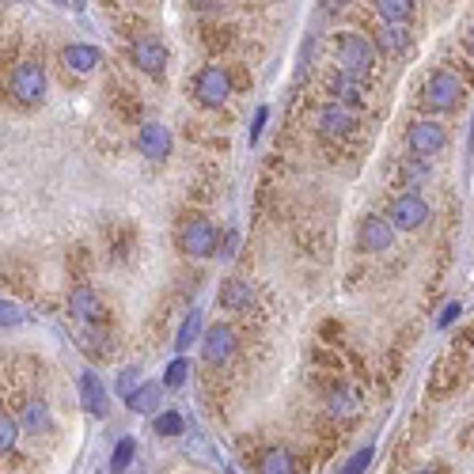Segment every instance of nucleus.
Segmentation results:
<instances>
[{"label": "nucleus", "instance_id": "obj_1", "mask_svg": "<svg viewBox=\"0 0 474 474\" xmlns=\"http://www.w3.org/2000/svg\"><path fill=\"white\" fill-rule=\"evenodd\" d=\"M463 99H467V87L452 69L429 72V77L421 80V87H418V107L433 110V114H452V110L463 107Z\"/></svg>", "mask_w": 474, "mask_h": 474}, {"label": "nucleus", "instance_id": "obj_2", "mask_svg": "<svg viewBox=\"0 0 474 474\" xmlns=\"http://www.w3.org/2000/svg\"><path fill=\"white\" fill-rule=\"evenodd\" d=\"M376 38H364V35H353V31H342L331 38V53L338 69H349L357 77H372L376 72Z\"/></svg>", "mask_w": 474, "mask_h": 474}, {"label": "nucleus", "instance_id": "obj_3", "mask_svg": "<svg viewBox=\"0 0 474 474\" xmlns=\"http://www.w3.org/2000/svg\"><path fill=\"white\" fill-rule=\"evenodd\" d=\"M179 250L183 255H190V258H213L217 250H220V228L213 225L209 217H186L183 225H179Z\"/></svg>", "mask_w": 474, "mask_h": 474}, {"label": "nucleus", "instance_id": "obj_4", "mask_svg": "<svg viewBox=\"0 0 474 474\" xmlns=\"http://www.w3.org/2000/svg\"><path fill=\"white\" fill-rule=\"evenodd\" d=\"M46 69L35 65V61H23L12 69V80H8V95L20 102V107H38L42 99H46Z\"/></svg>", "mask_w": 474, "mask_h": 474}, {"label": "nucleus", "instance_id": "obj_5", "mask_svg": "<svg viewBox=\"0 0 474 474\" xmlns=\"http://www.w3.org/2000/svg\"><path fill=\"white\" fill-rule=\"evenodd\" d=\"M315 129L323 137L331 141H349L361 133V118H357V107H349V102H327L319 114H315Z\"/></svg>", "mask_w": 474, "mask_h": 474}, {"label": "nucleus", "instance_id": "obj_6", "mask_svg": "<svg viewBox=\"0 0 474 474\" xmlns=\"http://www.w3.org/2000/svg\"><path fill=\"white\" fill-rule=\"evenodd\" d=\"M232 72L228 69H220V65H205L198 77H194V99L201 102V107H209V110H220L225 102L232 99Z\"/></svg>", "mask_w": 474, "mask_h": 474}, {"label": "nucleus", "instance_id": "obj_7", "mask_svg": "<svg viewBox=\"0 0 474 474\" xmlns=\"http://www.w3.org/2000/svg\"><path fill=\"white\" fill-rule=\"evenodd\" d=\"M388 220L398 232H418L421 225H429V201L418 190H403L398 198L388 201Z\"/></svg>", "mask_w": 474, "mask_h": 474}, {"label": "nucleus", "instance_id": "obj_8", "mask_svg": "<svg viewBox=\"0 0 474 474\" xmlns=\"http://www.w3.org/2000/svg\"><path fill=\"white\" fill-rule=\"evenodd\" d=\"M444 144H448V129H444L440 122H433V118H418V122L406 126V148L413 156L433 159V156L444 152Z\"/></svg>", "mask_w": 474, "mask_h": 474}, {"label": "nucleus", "instance_id": "obj_9", "mask_svg": "<svg viewBox=\"0 0 474 474\" xmlns=\"http://www.w3.org/2000/svg\"><path fill=\"white\" fill-rule=\"evenodd\" d=\"M240 353V334H235L228 323H217L201 334V361L209 368H225L232 364V357Z\"/></svg>", "mask_w": 474, "mask_h": 474}, {"label": "nucleus", "instance_id": "obj_10", "mask_svg": "<svg viewBox=\"0 0 474 474\" xmlns=\"http://www.w3.org/2000/svg\"><path fill=\"white\" fill-rule=\"evenodd\" d=\"M129 61L137 65V72H144V77L159 80V77L168 72V42H164V38H156V35H141V38H133V46H129Z\"/></svg>", "mask_w": 474, "mask_h": 474}, {"label": "nucleus", "instance_id": "obj_11", "mask_svg": "<svg viewBox=\"0 0 474 474\" xmlns=\"http://www.w3.org/2000/svg\"><path fill=\"white\" fill-rule=\"evenodd\" d=\"M171 148H175V137H171L168 126H159V122H144L141 126V133H137V152L148 159V164H168Z\"/></svg>", "mask_w": 474, "mask_h": 474}, {"label": "nucleus", "instance_id": "obj_12", "mask_svg": "<svg viewBox=\"0 0 474 474\" xmlns=\"http://www.w3.org/2000/svg\"><path fill=\"white\" fill-rule=\"evenodd\" d=\"M395 225L388 217H364L361 228H357V247L364 255H383V250L395 247Z\"/></svg>", "mask_w": 474, "mask_h": 474}, {"label": "nucleus", "instance_id": "obj_13", "mask_svg": "<svg viewBox=\"0 0 474 474\" xmlns=\"http://www.w3.org/2000/svg\"><path fill=\"white\" fill-rule=\"evenodd\" d=\"M217 304L225 307L228 315H250V311H255V304H258V292H255V285H250V281L228 277L225 285H220V292H217Z\"/></svg>", "mask_w": 474, "mask_h": 474}, {"label": "nucleus", "instance_id": "obj_14", "mask_svg": "<svg viewBox=\"0 0 474 474\" xmlns=\"http://www.w3.org/2000/svg\"><path fill=\"white\" fill-rule=\"evenodd\" d=\"M364 77H357V72H349V69H338V72H327V92L331 99L338 102H349V107H368L364 102Z\"/></svg>", "mask_w": 474, "mask_h": 474}, {"label": "nucleus", "instance_id": "obj_15", "mask_svg": "<svg viewBox=\"0 0 474 474\" xmlns=\"http://www.w3.org/2000/svg\"><path fill=\"white\" fill-rule=\"evenodd\" d=\"M69 315H72V323H102L107 307H102V300H99L95 289L77 285V289L69 292Z\"/></svg>", "mask_w": 474, "mask_h": 474}, {"label": "nucleus", "instance_id": "obj_16", "mask_svg": "<svg viewBox=\"0 0 474 474\" xmlns=\"http://www.w3.org/2000/svg\"><path fill=\"white\" fill-rule=\"evenodd\" d=\"M61 65L72 72V77H92V72L102 65V53L92 46V42H69L61 50Z\"/></svg>", "mask_w": 474, "mask_h": 474}, {"label": "nucleus", "instance_id": "obj_17", "mask_svg": "<svg viewBox=\"0 0 474 474\" xmlns=\"http://www.w3.org/2000/svg\"><path fill=\"white\" fill-rule=\"evenodd\" d=\"M376 46L388 50L391 57H406L413 50V35L406 31V23H383L376 27Z\"/></svg>", "mask_w": 474, "mask_h": 474}, {"label": "nucleus", "instance_id": "obj_18", "mask_svg": "<svg viewBox=\"0 0 474 474\" xmlns=\"http://www.w3.org/2000/svg\"><path fill=\"white\" fill-rule=\"evenodd\" d=\"M327 413L334 421H353L361 413V398L353 395V388H346V383H334L327 391Z\"/></svg>", "mask_w": 474, "mask_h": 474}, {"label": "nucleus", "instance_id": "obj_19", "mask_svg": "<svg viewBox=\"0 0 474 474\" xmlns=\"http://www.w3.org/2000/svg\"><path fill=\"white\" fill-rule=\"evenodd\" d=\"M80 403L87 413L107 418V388H102V380L95 372H80Z\"/></svg>", "mask_w": 474, "mask_h": 474}, {"label": "nucleus", "instance_id": "obj_20", "mask_svg": "<svg viewBox=\"0 0 474 474\" xmlns=\"http://www.w3.org/2000/svg\"><path fill=\"white\" fill-rule=\"evenodd\" d=\"M262 474H292V470H300L296 467V455L289 448H281V444H274V448H266L258 455V463H255Z\"/></svg>", "mask_w": 474, "mask_h": 474}, {"label": "nucleus", "instance_id": "obj_21", "mask_svg": "<svg viewBox=\"0 0 474 474\" xmlns=\"http://www.w3.org/2000/svg\"><path fill=\"white\" fill-rule=\"evenodd\" d=\"M23 425L31 429L35 437H50L53 433V413L46 403H27L23 406Z\"/></svg>", "mask_w": 474, "mask_h": 474}, {"label": "nucleus", "instance_id": "obj_22", "mask_svg": "<svg viewBox=\"0 0 474 474\" xmlns=\"http://www.w3.org/2000/svg\"><path fill=\"white\" fill-rule=\"evenodd\" d=\"M164 388H168V383H141V388L126 398L129 410H137V413H152V410H159V395H164Z\"/></svg>", "mask_w": 474, "mask_h": 474}, {"label": "nucleus", "instance_id": "obj_23", "mask_svg": "<svg viewBox=\"0 0 474 474\" xmlns=\"http://www.w3.org/2000/svg\"><path fill=\"white\" fill-rule=\"evenodd\" d=\"M376 4V16L383 20V23H410L413 20V0H372Z\"/></svg>", "mask_w": 474, "mask_h": 474}, {"label": "nucleus", "instance_id": "obj_24", "mask_svg": "<svg viewBox=\"0 0 474 474\" xmlns=\"http://www.w3.org/2000/svg\"><path fill=\"white\" fill-rule=\"evenodd\" d=\"M201 311H190V315L183 319V327H179V334H175V349L179 353H186L190 346H198L201 342Z\"/></svg>", "mask_w": 474, "mask_h": 474}, {"label": "nucleus", "instance_id": "obj_25", "mask_svg": "<svg viewBox=\"0 0 474 474\" xmlns=\"http://www.w3.org/2000/svg\"><path fill=\"white\" fill-rule=\"evenodd\" d=\"M156 437H183V413H175V410H164V413H156Z\"/></svg>", "mask_w": 474, "mask_h": 474}, {"label": "nucleus", "instance_id": "obj_26", "mask_svg": "<svg viewBox=\"0 0 474 474\" xmlns=\"http://www.w3.org/2000/svg\"><path fill=\"white\" fill-rule=\"evenodd\" d=\"M133 455H137V444H133V437H122V440H118V448H114V455H110V470H129Z\"/></svg>", "mask_w": 474, "mask_h": 474}, {"label": "nucleus", "instance_id": "obj_27", "mask_svg": "<svg viewBox=\"0 0 474 474\" xmlns=\"http://www.w3.org/2000/svg\"><path fill=\"white\" fill-rule=\"evenodd\" d=\"M20 444V421L12 418V413H4V418H0V452H12Z\"/></svg>", "mask_w": 474, "mask_h": 474}, {"label": "nucleus", "instance_id": "obj_28", "mask_svg": "<svg viewBox=\"0 0 474 474\" xmlns=\"http://www.w3.org/2000/svg\"><path fill=\"white\" fill-rule=\"evenodd\" d=\"M186 376H190V364H186V357H175V361L168 364V372H164V383H168V388H183V383H186Z\"/></svg>", "mask_w": 474, "mask_h": 474}, {"label": "nucleus", "instance_id": "obj_29", "mask_svg": "<svg viewBox=\"0 0 474 474\" xmlns=\"http://www.w3.org/2000/svg\"><path fill=\"white\" fill-rule=\"evenodd\" d=\"M137 376H141L137 368H126V372L118 376V395H122V398H129L133 391H137V388H141V383H137Z\"/></svg>", "mask_w": 474, "mask_h": 474}, {"label": "nucleus", "instance_id": "obj_30", "mask_svg": "<svg viewBox=\"0 0 474 474\" xmlns=\"http://www.w3.org/2000/svg\"><path fill=\"white\" fill-rule=\"evenodd\" d=\"M23 315H20V304H12V300H4L0 304V323H4V327H16Z\"/></svg>", "mask_w": 474, "mask_h": 474}, {"label": "nucleus", "instance_id": "obj_31", "mask_svg": "<svg viewBox=\"0 0 474 474\" xmlns=\"http://www.w3.org/2000/svg\"><path fill=\"white\" fill-rule=\"evenodd\" d=\"M368 463H372V448H364V452H357V455H353L349 463H346V470H349V474H357V470H364Z\"/></svg>", "mask_w": 474, "mask_h": 474}, {"label": "nucleus", "instance_id": "obj_32", "mask_svg": "<svg viewBox=\"0 0 474 474\" xmlns=\"http://www.w3.org/2000/svg\"><path fill=\"white\" fill-rule=\"evenodd\" d=\"M266 118H270V110H266V107H258L255 122H250V141H258V133H262V126H266Z\"/></svg>", "mask_w": 474, "mask_h": 474}, {"label": "nucleus", "instance_id": "obj_33", "mask_svg": "<svg viewBox=\"0 0 474 474\" xmlns=\"http://www.w3.org/2000/svg\"><path fill=\"white\" fill-rule=\"evenodd\" d=\"M459 315V304H452V307H444V315H440V327H448V323Z\"/></svg>", "mask_w": 474, "mask_h": 474}, {"label": "nucleus", "instance_id": "obj_34", "mask_svg": "<svg viewBox=\"0 0 474 474\" xmlns=\"http://www.w3.org/2000/svg\"><path fill=\"white\" fill-rule=\"evenodd\" d=\"M463 46H467V53L474 57V23L467 27V35H463Z\"/></svg>", "mask_w": 474, "mask_h": 474}]
</instances>
